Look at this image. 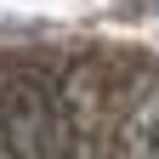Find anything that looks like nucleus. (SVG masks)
Listing matches in <instances>:
<instances>
[{"instance_id": "obj_3", "label": "nucleus", "mask_w": 159, "mask_h": 159, "mask_svg": "<svg viewBox=\"0 0 159 159\" xmlns=\"http://www.w3.org/2000/svg\"><path fill=\"white\" fill-rule=\"evenodd\" d=\"M114 159H159V74L131 80L125 114L114 125Z\"/></svg>"}, {"instance_id": "obj_2", "label": "nucleus", "mask_w": 159, "mask_h": 159, "mask_svg": "<svg viewBox=\"0 0 159 159\" xmlns=\"http://www.w3.org/2000/svg\"><path fill=\"white\" fill-rule=\"evenodd\" d=\"M57 159H108L102 80L91 63H74L57 80Z\"/></svg>"}, {"instance_id": "obj_1", "label": "nucleus", "mask_w": 159, "mask_h": 159, "mask_svg": "<svg viewBox=\"0 0 159 159\" xmlns=\"http://www.w3.org/2000/svg\"><path fill=\"white\" fill-rule=\"evenodd\" d=\"M0 159H57V85L40 74L0 80Z\"/></svg>"}]
</instances>
